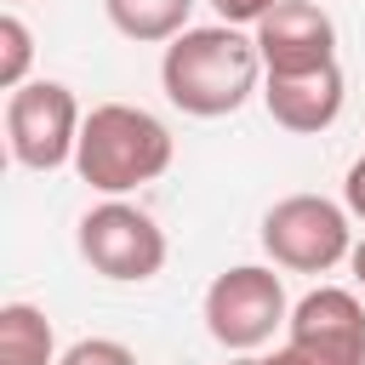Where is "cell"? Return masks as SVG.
<instances>
[{
    "label": "cell",
    "mask_w": 365,
    "mask_h": 365,
    "mask_svg": "<svg viewBox=\"0 0 365 365\" xmlns=\"http://www.w3.org/2000/svg\"><path fill=\"white\" fill-rule=\"evenodd\" d=\"M80 125L86 114L63 80H29L6 97V143H11V160L29 171L68 165L80 148Z\"/></svg>",
    "instance_id": "obj_6"
},
{
    "label": "cell",
    "mask_w": 365,
    "mask_h": 365,
    "mask_svg": "<svg viewBox=\"0 0 365 365\" xmlns=\"http://www.w3.org/2000/svg\"><path fill=\"white\" fill-rule=\"evenodd\" d=\"M251 40L262 51V74H314L336 63V23L314 0H279Z\"/></svg>",
    "instance_id": "obj_8"
},
{
    "label": "cell",
    "mask_w": 365,
    "mask_h": 365,
    "mask_svg": "<svg viewBox=\"0 0 365 365\" xmlns=\"http://www.w3.org/2000/svg\"><path fill=\"white\" fill-rule=\"evenodd\" d=\"M108 23L125 34V40H143V46H171L182 29H188V11L194 0H103Z\"/></svg>",
    "instance_id": "obj_11"
},
{
    "label": "cell",
    "mask_w": 365,
    "mask_h": 365,
    "mask_svg": "<svg viewBox=\"0 0 365 365\" xmlns=\"http://www.w3.org/2000/svg\"><path fill=\"white\" fill-rule=\"evenodd\" d=\"M285 319H291V302H285V285L274 268L240 262L205 285V331L228 354H257Z\"/></svg>",
    "instance_id": "obj_4"
},
{
    "label": "cell",
    "mask_w": 365,
    "mask_h": 365,
    "mask_svg": "<svg viewBox=\"0 0 365 365\" xmlns=\"http://www.w3.org/2000/svg\"><path fill=\"white\" fill-rule=\"evenodd\" d=\"M160 86L182 114L222 120L262 86V51L251 34H240L228 23L182 29L160 57Z\"/></svg>",
    "instance_id": "obj_1"
},
{
    "label": "cell",
    "mask_w": 365,
    "mask_h": 365,
    "mask_svg": "<svg viewBox=\"0 0 365 365\" xmlns=\"http://www.w3.org/2000/svg\"><path fill=\"white\" fill-rule=\"evenodd\" d=\"M262 251L274 257V268H291V274H325V268L348 262L354 257L348 205H336L325 194L274 200L262 217Z\"/></svg>",
    "instance_id": "obj_3"
},
{
    "label": "cell",
    "mask_w": 365,
    "mask_h": 365,
    "mask_svg": "<svg viewBox=\"0 0 365 365\" xmlns=\"http://www.w3.org/2000/svg\"><path fill=\"white\" fill-rule=\"evenodd\" d=\"M171 154H177V143H171L160 114H148L137 103H97L80 125L74 171L97 194H125V188H143L154 177H165Z\"/></svg>",
    "instance_id": "obj_2"
},
{
    "label": "cell",
    "mask_w": 365,
    "mask_h": 365,
    "mask_svg": "<svg viewBox=\"0 0 365 365\" xmlns=\"http://www.w3.org/2000/svg\"><path fill=\"white\" fill-rule=\"evenodd\" d=\"M342 68H314V74H262V103L274 114V125L297 131V137H314L325 125H336L342 114Z\"/></svg>",
    "instance_id": "obj_9"
},
{
    "label": "cell",
    "mask_w": 365,
    "mask_h": 365,
    "mask_svg": "<svg viewBox=\"0 0 365 365\" xmlns=\"http://www.w3.org/2000/svg\"><path fill=\"white\" fill-rule=\"evenodd\" d=\"M211 6H217V17H222L228 29H240V23H251V29H257L279 0H211Z\"/></svg>",
    "instance_id": "obj_14"
},
{
    "label": "cell",
    "mask_w": 365,
    "mask_h": 365,
    "mask_svg": "<svg viewBox=\"0 0 365 365\" xmlns=\"http://www.w3.org/2000/svg\"><path fill=\"white\" fill-rule=\"evenodd\" d=\"M342 205H348V217H359L365 222V154L348 165V177H342Z\"/></svg>",
    "instance_id": "obj_15"
},
{
    "label": "cell",
    "mask_w": 365,
    "mask_h": 365,
    "mask_svg": "<svg viewBox=\"0 0 365 365\" xmlns=\"http://www.w3.org/2000/svg\"><path fill=\"white\" fill-rule=\"evenodd\" d=\"M74 240H80V257L91 262V274H103L114 285H143L165 268V228L143 205H125V200L91 205L80 217Z\"/></svg>",
    "instance_id": "obj_5"
},
{
    "label": "cell",
    "mask_w": 365,
    "mask_h": 365,
    "mask_svg": "<svg viewBox=\"0 0 365 365\" xmlns=\"http://www.w3.org/2000/svg\"><path fill=\"white\" fill-rule=\"evenodd\" d=\"M228 365H262V359H257V354H234Z\"/></svg>",
    "instance_id": "obj_17"
},
{
    "label": "cell",
    "mask_w": 365,
    "mask_h": 365,
    "mask_svg": "<svg viewBox=\"0 0 365 365\" xmlns=\"http://www.w3.org/2000/svg\"><path fill=\"white\" fill-rule=\"evenodd\" d=\"M348 268H354V279L365 285V240H354V257H348Z\"/></svg>",
    "instance_id": "obj_16"
},
{
    "label": "cell",
    "mask_w": 365,
    "mask_h": 365,
    "mask_svg": "<svg viewBox=\"0 0 365 365\" xmlns=\"http://www.w3.org/2000/svg\"><path fill=\"white\" fill-rule=\"evenodd\" d=\"M0 365H63L51 319L34 302H6L0 308Z\"/></svg>",
    "instance_id": "obj_10"
},
{
    "label": "cell",
    "mask_w": 365,
    "mask_h": 365,
    "mask_svg": "<svg viewBox=\"0 0 365 365\" xmlns=\"http://www.w3.org/2000/svg\"><path fill=\"white\" fill-rule=\"evenodd\" d=\"M262 365H365V308L342 285L308 291L285 319V348Z\"/></svg>",
    "instance_id": "obj_7"
},
{
    "label": "cell",
    "mask_w": 365,
    "mask_h": 365,
    "mask_svg": "<svg viewBox=\"0 0 365 365\" xmlns=\"http://www.w3.org/2000/svg\"><path fill=\"white\" fill-rule=\"evenodd\" d=\"M63 365H137V354L125 342H114V336H80L63 354Z\"/></svg>",
    "instance_id": "obj_13"
},
{
    "label": "cell",
    "mask_w": 365,
    "mask_h": 365,
    "mask_svg": "<svg viewBox=\"0 0 365 365\" xmlns=\"http://www.w3.org/2000/svg\"><path fill=\"white\" fill-rule=\"evenodd\" d=\"M29 57H34V34H29V23L17 11H6L0 17V86L6 91L29 86Z\"/></svg>",
    "instance_id": "obj_12"
}]
</instances>
